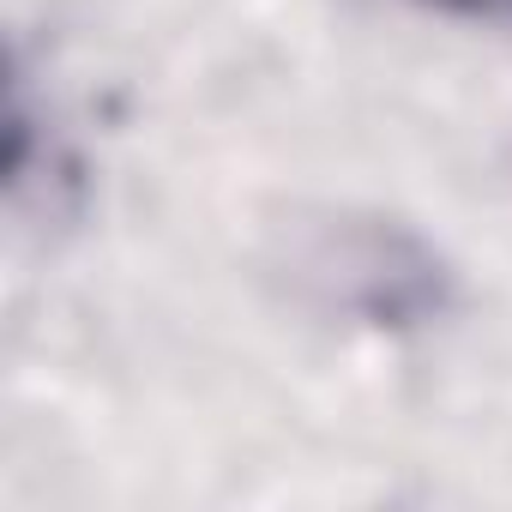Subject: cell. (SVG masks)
<instances>
[{
    "label": "cell",
    "instance_id": "cell-1",
    "mask_svg": "<svg viewBox=\"0 0 512 512\" xmlns=\"http://www.w3.org/2000/svg\"><path fill=\"white\" fill-rule=\"evenodd\" d=\"M422 7H440L452 19H482V25H512V0H422Z\"/></svg>",
    "mask_w": 512,
    "mask_h": 512
}]
</instances>
